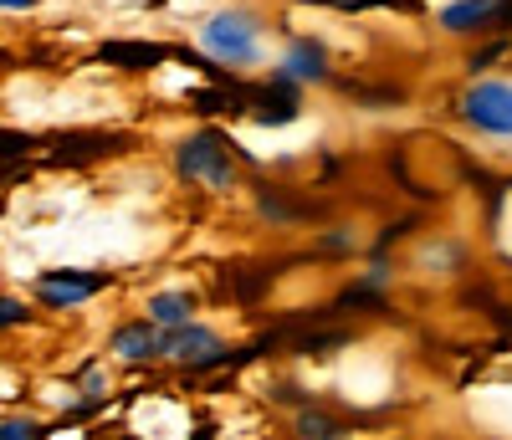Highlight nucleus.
Listing matches in <instances>:
<instances>
[{
    "mask_svg": "<svg viewBox=\"0 0 512 440\" xmlns=\"http://www.w3.org/2000/svg\"><path fill=\"white\" fill-rule=\"evenodd\" d=\"M190 47H195V62H205L216 77L251 82L272 67L277 26L251 0H210L190 21Z\"/></svg>",
    "mask_w": 512,
    "mask_h": 440,
    "instance_id": "nucleus-1",
    "label": "nucleus"
},
{
    "mask_svg": "<svg viewBox=\"0 0 512 440\" xmlns=\"http://www.w3.org/2000/svg\"><path fill=\"white\" fill-rule=\"evenodd\" d=\"M139 318H149L159 333H164V328H180V323L200 318V292L185 287V282L154 287V292H144V302H139Z\"/></svg>",
    "mask_w": 512,
    "mask_h": 440,
    "instance_id": "nucleus-12",
    "label": "nucleus"
},
{
    "mask_svg": "<svg viewBox=\"0 0 512 440\" xmlns=\"http://www.w3.org/2000/svg\"><path fill=\"white\" fill-rule=\"evenodd\" d=\"M292 440H359V435L338 410H328L318 400H303L292 410Z\"/></svg>",
    "mask_w": 512,
    "mask_h": 440,
    "instance_id": "nucleus-13",
    "label": "nucleus"
},
{
    "mask_svg": "<svg viewBox=\"0 0 512 440\" xmlns=\"http://www.w3.org/2000/svg\"><path fill=\"white\" fill-rule=\"evenodd\" d=\"M169 174L195 190V195H210V200H226L236 190H246V149L226 134L221 123H195L185 134L169 144Z\"/></svg>",
    "mask_w": 512,
    "mask_h": 440,
    "instance_id": "nucleus-2",
    "label": "nucleus"
},
{
    "mask_svg": "<svg viewBox=\"0 0 512 440\" xmlns=\"http://www.w3.org/2000/svg\"><path fill=\"white\" fill-rule=\"evenodd\" d=\"M236 359V343L210 323V318H190L180 328L159 333V364H169L175 374L195 379V374H216Z\"/></svg>",
    "mask_w": 512,
    "mask_h": 440,
    "instance_id": "nucleus-4",
    "label": "nucleus"
},
{
    "mask_svg": "<svg viewBox=\"0 0 512 440\" xmlns=\"http://www.w3.org/2000/svg\"><path fill=\"white\" fill-rule=\"evenodd\" d=\"M0 440H52V415L6 405L0 410Z\"/></svg>",
    "mask_w": 512,
    "mask_h": 440,
    "instance_id": "nucleus-18",
    "label": "nucleus"
},
{
    "mask_svg": "<svg viewBox=\"0 0 512 440\" xmlns=\"http://www.w3.org/2000/svg\"><path fill=\"white\" fill-rule=\"evenodd\" d=\"M108 272L98 267H47L36 272L26 297L36 302V313H52V318H72V313H88V307L108 292Z\"/></svg>",
    "mask_w": 512,
    "mask_h": 440,
    "instance_id": "nucleus-5",
    "label": "nucleus"
},
{
    "mask_svg": "<svg viewBox=\"0 0 512 440\" xmlns=\"http://www.w3.org/2000/svg\"><path fill=\"white\" fill-rule=\"evenodd\" d=\"M31 323H36V302H31L26 292H6V287H0V338L21 333V328H31Z\"/></svg>",
    "mask_w": 512,
    "mask_h": 440,
    "instance_id": "nucleus-21",
    "label": "nucleus"
},
{
    "mask_svg": "<svg viewBox=\"0 0 512 440\" xmlns=\"http://www.w3.org/2000/svg\"><path fill=\"white\" fill-rule=\"evenodd\" d=\"M303 103H308V93L303 87H292L282 72H262V77H251V87H246V113L256 118V123H267V128H282V123H297L303 118Z\"/></svg>",
    "mask_w": 512,
    "mask_h": 440,
    "instance_id": "nucleus-9",
    "label": "nucleus"
},
{
    "mask_svg": "<svg viewBox=\"0 0 512 440\" xmlns=\"http://www.w3.org/2000/svg\"><path fill=\"white\" fill-rule=\"evenodd\" d=\"M313 251L323 256V261H354L359 251H364V236L349 226V220H338V226H328V231H318V241H313Z\"/></svg>",
    "mask_w": 512,
    "mask_h": 440,
    "instance_id": "nucleus-20",
    "label": "nucleus"
},
{
    "mask_svg": "<svg viewBox=\"0 0 512 440\" xmlns=\"http://www.w3.org/2000/svg\"><path fill=\"white\" fill-rule=\"evenodd\" d=\"M436 36L446 41H482V36H512V0H436L431 11Z\"/></svg>",
    "mask_w": 512,
    "mask_h": 440,
    "instance_id": "nucleus-7",
    "label": "nucleus"
},
{
    "mask_svg": "<svg viewBox=\"0 0 512 440\" xmlns=\"http://www.w3.org/2000/svg\"><path fill=\"white\" fill-rule=\"evenodd\" d=\"M390 307V292H384L379 282H369V277H354V282H344V292H338V313H384Z\"/></svg>",
    "mask_w": 512,
    "mask_h": 440,
    "instance_id": "nucleus-19",
    "label": "nucleus"
},
{
    "mask_svg": "<svg viewBox=\"0 0 512 440\" xmlns=\"http://www.w3.org/2000/svg\"><path fill=\"white\" fill-rule=\"evenodd\" d=\"M456 123L482 144H512V77L487 72V77H466L451 98Z\"/></svg>",
    "mask_w": 512,
    "mask_h": 440,
    "instance_id": "nucleus-3",
    "label": "nucleus"
},
{
    "mask_svg": "<svg viewBox=\"0 0 512 440\" xmlns=\"http://www.w3.org/2000/svg\"><path fill=\"white\" fill-rule=\"evenodd\" d=\"M103 67H123V72H154L169 62V47H159V41H103L98 47Z\"/></svg>",
    "mask_w": 512,
    "mask_h": 440,
    "instance_id": "nucleus-15",
    "label": "nucleus"
},
{
    "mask_svg": "<svg viewBox=\"0 0 512 440\" xmlns=\"http://www.w3.org/2000/svg\"><path fill=\"white\" fill-rule=\"evenodd\" d=\"M512 57V36H482L466 47L461 57V77H487V72H502V62Z\"/></svg>",
    "mask_w": 512,
    "mask_h": 440,
    "instance_id": "nucleus-17",
    "label": "nucleus"
},
{
    "mask_svg": "<svg viewBox=\"0 0 512 440\" xmlns=\"http://www.w3.org/2000/svg\"><path fill=\"white\" fill-rule=\"evenodd\" d=\"M103 359L113 369H128V374H149L159 369V328L149 318H118L108 333H103Z\"/></svg>",
    "mask_w": 512,
    "mask_h": 440,
    "instance_id": "nucleus-8",
    "label": "nucleus"
},
{
    "mask_svg": "<svg viewBox=\"0 0 512 440\" xmlns=\"http://www.w3.org/2000/svg\"><path fill=\"white\" fill-rule=\"evenodd\" d=\"M272 72H282L292 87H303V93H318V87L338 82V52L318 31H287L272 52Z\"/></svg>",
    "mask_w": 512,
    "mask_h": 440,
    "instance_id": "nucleus-6",
    "label": "nucleus"
},
{
    "mask_svg": "<svg viewBox=\"0 0 512 440\" xmlns=\"http://www.w3.org/2000/svg\"><path fill=\"white\" fill-rule=\"evenodd\" d=\"M246 200H251V210L262 215L267 226H303V220H308V200L292 195V190H282L277 180H267V174L246 180Z\"/></svg>",
    "mask_w": 512,
    "mask_h": 440,
    "instance_id": "nucleus-11",
    "label": "nucleus"
},
{
    "mask_svg": "<svg viewBox=\"0 0 512 440\" xmlns=\"http://www.w3.org/2000/svg\"><path fill=\"white\" fill-rule=\"evenodd\" d=\"M333 87H344L349 103L364 108V113H400L410 103V93H405L400 82H349V77H338Z\"/></svg>",
    "mask_w": 512,
    "mask_h": 440,
    "instance_id": "nucleus-16",
    "label": "nucleus"
},
{
    "mask_svg": "<svg viewBox=\"0 0 512 440\" xmlns=\"http://www.w3.org/2000/svg\"><path fill=\"white\" fill-rule=\"evenodd\" d=\"M41 11V0H0V16H31Z\"/></svg>",
    "mask_w": 512,
    "mask_h": 440,
    "instance_id": "nucleus-22",
    "label": "nucleus"
},
{
    "mask_svg": "<svg viewBox=\"0 0 512 440\" xmlns=\"http://www.w3.org/2000/svg\"><path fill=\"white\" fill-rule=\"evenodd\" d=\"M72 400H82V405H98V410H108L113 400H118V369L103 359V354H93L88 364H82L72 379Z\"/></svg>",
    "mask_w": 512,
    "mask_h": 440,
    "instance_id": "nucleus-14",
    "label": "nucleus"
},
{
    "mask_svg": "<svg viewBox=\"0 0 512 440\" xmlns=\"http://www.w3.org/2000/svg\"><path fill=\"white\" fill-rule=\"evenodd\" d=\"M410 267L420 277H466L472 272V241L451 231H420V241L410 246Z\"/></svg>",
    "mask_w": 512,
    "mask_h": 440,
    "instance_id": "nucleus-10",
    "label": "nucleus"
}]
</instances>
